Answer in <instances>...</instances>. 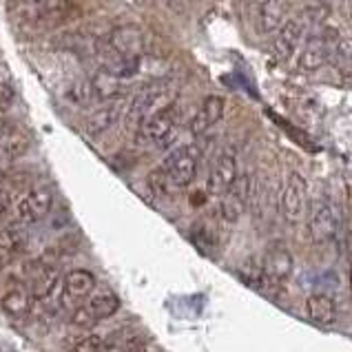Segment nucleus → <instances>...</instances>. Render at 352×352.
<instances>
[{"label": "nucleus", "mask_w": 352, "mask_h": 352, "mask_svg": "<svg viewBox=\"0 0 352 352\" xmlns=\"http://www.w3.org/2000/svg\"><path fill=\"white\" fill-rule=\"evenodd\" d=\"M9 18L27 29H56L82 16L74 0H7Z\"/></svg>", "instance_id": "obj_1"}, {"label": "nucleus", "mask_w": 352, "mask_h": 352, "mask_svg": "<svg viewBox=\"0 0 352 352\" xmlns=\"http://www.w3.org/2000/svg\"><path fill=\"white\" fill-rule=\"evenodd\" d=\"M175 102H177V87L170 80H155V82L142 87L135 94V98L131 100V104H126V113H124L126 129L135 133L151 116L160 113L162 109Z\"/></svg>", "instance_id": "obj_2"}, {"label": "nucleus", "mask_w": 352, "mask_h": 352, "mask_svg": "<svg viewBox=\"0 0 352 352\" xmlns=\"http://www.w3.org/2000/svg\"><path fill=\"white\" fill-rule=\"evenodd\" d=\"M199 162H202V146L184 144L175 151H170L157 170L162 173V177L166 179V184L170 188H184L188 184H193Z\"/></svg>", "instance_id": "obj_3"}, {"label": "nucleus", "mask_w": 352, "mask_h": 352, "mask_svg": "<svg viewBox=\"0 0 352 352\" xmlns=\"http://www.w3.org/2000/svg\"><path fill=\"white\" fill-rule=\"evenodd\" d=\"M179 104H170L162 109L160 113L151 116L146 122L135 131V138L142 144H157V146H166L168 142H173V138L177 135V126H179Z\"/></svg>", "instance_id": "obj_4"}, {"label": "nucleus", "mask_w": 352, "mask_h": 352, "mask_svg": "<svg viewBox=\"0 0 352 352\" xmlns=\"http://www.w3.org/2000/svg\"><path fill=\"white\" fill-rule=\"evenodd\" d=\"M259 268H261V275H264V290H273V288H281L290 279L295 261L288 246L281 244V241H275V244H270L264 250Z\"/></svg>", "instance_id": "obj_5"}, {"label": "nucleus", "mask_w": 352, "mask_h": 352, "mask_svg": "<svg viewBox=\"0 0 352 352\" xmlns=\"http://www.w3.org/2000/svg\"><path fill=\"white\" fill-rule=\"evenodd\" d=\"M279 213L288 224H301L308 217V184L301 173H290L279 195Z\"/></svg>", "instance_id": "obj_6"}, {"label": "nucleus", "mask_w": 352, "mask_h": 352, "mask_svg": "<svg viewBox=\"0 0 352 352\" xmlns=\"http://www.w3.org/2000/svg\"><path fill=\"white\" fill-rule=\"evenodd\" d=\"M308 233L317 246L330 244L339 233V213L337 206L328 197H319L308 210Z\"/></svg>", "instance_id": "obj_7"}, {"label": "nucleus", "mask_w": 352, "mask_h": 352, "mask_svg": "<svg viewBox=\"0 0 352 352\" xmlns=\"http://www.w3.org/2000/svg\"><path fill=\"white\" fill-rule=\"evenodd\" d=\"M339 43H341V38L337 29L333 27L321 29V32H317L315 36H310L306 40V47L301 49L299 67L306 69V72H317V69H321L335 56Z\"/></svg>", "instance_id": "obj_8"}, {"label": "nucleus", "mask_w": 352, "mask_h": 352, "mask_svg": "<svg viewBox=\"0 0 352 352\" xmlns=\"http://www.w3.org/2000/svg\"><path fill=\"white\" fill-rule=\"evenodd\" d=\"M52 208H54L52 190L45 186H34V188L25 190V193L16 199L14 219L18 224L32 226V224L43 222V219L52 213Z\"/></svg>", "instance_id": "obj_9"}, {"label": "nucleus", "mask_w": 352, "mask_h": 352, "mask_svg": "<svg viewBox=\"0 0 352 352\" xmlns=\"http://www.w3.org/2000/svg\"><path fill=\"white\" fill-rule=\"evenodd\" d=\"M107 56L118 58H144L146 54V34L138 25H120L111 29L104 40Z\"/></svg>", "instance_id": "obj_10"}, {"label": "nucleus", "mask_w": 352, "mask_h": 352, "mask_svg": "<svg viewBox=\"0 0 352 352\" xmlns=\"http://www.w3.org/2000/svg\"><path fill=\"white\" fill-rule=\"evenodd\" d=\"M120 310V299L111 290H100V293L91 295L87 299V304L74 310L72 324L76 328H94L102 319L113 317Z\"/></svg>", "instance_id": "obj_11"}, {"label": "nucleus", "mask_w": 352, "mask_h": 352, "mask_svg": "<svg viewBox=\"0 0 352 352\" xmlns=\"http://www.w3.org/2000/svg\"><path fill=\"white\" fill-rule=\"evenodd\" d=\"M255 197V179L253 175H237L226 193L219 197V215L226 222H237V219L246 213V208L250 206Z\"/></svg>", "instance_id": "obj_12"}, {"label": "nucleus", "mask_w": 352, "mask_h": 352, "mask_svg": "<svg viewBox=\"0 0 352 352\" xmlns=\"http://www.w3.org/2000/svg\"><path fill=\"white\" fill-rule=\"evenodd\" d=\"M124 113H126V100H124V96L111 98V100H102L96 111L89 116L87 124H85V131L91 138L104 135L113 126H118V122L124 118Z\"/></svg>", "instance_id": "obj_13"}, {"label": "nucleus", "mask_w": 352, "mask_h": 352, "mask_svg": "<svg viewBox=\"0 0 352 352\" xmlns=\"http://www.w3.org/2000/svg\"><path fill=\"white\" fill-rule=\"evenodd\" d=\"M237 157L233 151H224L215 157L213 166H210V173H208V193L210 195H217L222 197L226 190L233 186V182L237 179Z\"/></svg>", "instance_id": "obj_14"}, {"label": "nucleus", "mask_w": 352, "mask_h": 352, "mask_svg": "<svg viewBox=\"0 0 352 352\" xmlns=\"http://www.w3.org/2000/svg\"><path fill=\"white\" fill-rule=\"evenodd\" d=\"M32 281H27V288L29 293H32L34 301H47L52 299L60 284H63V277H60V270L54 268V266H47L43 261H36L32 264Z\"/></svg>", "instance_id": "obj_15"}, {"label": "nucleus", "mask_w": 352, "mask_h": 352, "mask_svg": "<svg viewBox=\"0 0 352 352\" xmlns=\"http://www.w3.org/2000/svg\"><path fill=\"white\" fill-rule=\"evenodd\" d=\"M224 109H226V102H224L222 96H208V98H204L202 104L197 107L195 116L190 118L188 131L193 135H204L206 131H210L219 122V120H222Z\"/></svg>", "instance_id": "obj_16"}, {"label": "nucleus", "mask_w": 352, "mask_h": 352, "mask_svg": "<svg viewBox=\"0 0 352 352\" xmlns=\"http://www.w3.org/2000/svg\"><path fill=\"white\" fill-rule=\"evenodd\" d=\"M290 12V0H261L257 7V32L259 34H275L286 23V16Z\"/></svg>", "instance_id": "obj_17"}, {"label": "nucleus", "mask_w": 352, "mask_h": 352, "mask_svg": "<svg viewBox=\"0 0 352 352\" xmlns=\"http://www.w3.org/2000/svg\"><path fill=\"white\" fill-rule=\"evenodd\" d=\"M0 308H3L5 315L12 319H27L32 315L34 297L29 293L27 284H14L12 288H7L5 295L0 297Z\"/></svg>", "instance_id": "obj_18"}, {"label": "nucleus", "mask_w": 352, "mask_h": 352, "mask_svg": "<svg viewBox=\"0 0 352 352\" xmlns=\"http://www.w3.org/2000/svg\"><path fill=\"white\" fill-rule=\"evenodd\" d=\"M306 315L319 328H328L337 321V301L328 293H315L306 299Z\"/></svg>", "instance_id": "obj_19"}, {"label": "nucleus", "mask_w": 352, "mask_h": 352, "mask_svg": "<svg viewBox=\"0 0 352 352\" xmlns=\"http://www.w3.org/2000/svg\"><path fill=\"white\" fill-rule=\"evenodd\" d=\"M96 288V277L94 273H89L85 268H76V270H69L63 279V290L67 293L69 299H85L94 293Z\"/></svg>", "instance_id": "obj_20"}, {"label": "nucleus", "mask_w": 352, "mask_h": 352, "mask_svg": "<svg viewBox=\"0 0 352 352\" xmlns=\"http://www.w3.org/2000/svg\"><path fill=\"white\" fill-rule=\"evenodd\" d=\"M301 32H304V29H301V25L297 23V20H286L284 27L277 32V38L273 43V52H275L277 60H288L297 52Z\"/></svg>", "instance_id": "obj_21"}, {"label": "nucleus", "mask_w": 352, "mask_h": 352, "mask_svg": "<svg viewBox=\"0 0 352 352\" xmlns=\"http://www.w3.org/2000/svg\"><path fill=\"white\" fill-rule=\"evenodd\" d=\"M65 100L72 107H89L94 100H98L94 82H91V80H85V78L76 80V82H72L65 89Z\"/></svg>", "instance_id": "obj_22"}, {"label": "nucleus", "mask_w": 352, "mask_h": 352, "mask_svg": "<svg viewBox=\"0 0 352 352\" xmlns=\"http://www.w3.org/2000/svg\"><path fill=\"white\" fill-rule=\"evenodd\" d=\"M190 239H193V244L202 250V253H213V250L217 248V239H215V233L210 228L197 224L193 226V230H190Z\"/></svg>", "instance_id": "obj_23"}, {"label": "nucleus", "mask_w": 352, "mask_h": 352, "mask_svg": "<svg viewBox=\"0 0 352 352\" xmlns=\"http://www.w3.org/2000/svg\"><path fill=\"white\" fill-rule=\"evenodd\" d=\"M16 102V85L12 80H0V113L12 109Z\"/></svg>", "instance_id": "obj_24"}, {"label": "nucleus", "mask_w": 352, "mask_h": 352, "mask_svg": "<svg viewBox=\"0 0 352 352\" xmlns=\"http://www.w3.org/2000/svg\"><path fill=\"white\" fill-rule=\"evenodd\" d=\"M104 346H107V341L102 337L91 335V337H87L82 341H78V344L72 350H69V352H102Z\"/></svg>", "instance_id": "obj_25"}, {"label": "nucleus", "mask_w": 352, "mask_h": 352, "mask_svg": "<svg viewBox=\"0 0 352 352\" xmlns=\"http://www.w3.org/2000/svg\"><path fill=\"white\" fill-rule=\"evenodd\" d=\"M102 352H144V344L135 337H131L122 344H107Z\"/></svg>", "instance_id": "obj_26"}, {"label": "nucleus", "mask_w": 352, "mask_h": 352, "mask_svg": "<svg viewBox=\"0 0 352 352\" xmlns=\"http://www.w3.org/2000/svg\"><path fill=\"white\" fill-rule=\"evenodd\" d=\"M14 255H16L14 246L0 244V273H3L5 268H9V264H12V261H14Z\"/></svg>", "instance_id": "obj_27"}, {"label": "nucleus", "mask_w": 352, "mask_h": 352, "mask_svg": "<svg viewBox=\"0 0 352 352\" xmlns=\"http://www.w3.org/2000/svg\"><path fill=\"white\" fill-rule=\"evenodd\" d=\"M16 131V124L12 122V120H5V118H0V142H3L5 138H9Z\"/></svg>", "instance_id": "obj_28"}, {"label": "nucleus", "mask_w": 352, "mask_h": 352, "mask_svg": "<svg viewBox=\"0 0 352 352\" xmlns=\"http://www.w3.org/2000/svg\"><path fill=\"white\" fill-rule=\"evenodd\" d=\"M7 208H9V193L0 188V217L7 213Z\"/></svg>", "instance_id": "obj_29"}, {"label": "nucleus", "mask_w": 352, "mask_h": 352, "mask_svg": "<svg viewBox=\"0 0 352 352\" xmlns=\"http://www.w3.org/2000/svg\"><path fill=\"white\" fill-rule=\"evenodd\" d=\"M124 3L133 5V7H142V5H146V0H124Z\"/></svg>", "instance_id": "obj_30"}, {"label": "nucleus", "mask_w": 352, "mask_h": 352, "mask_svg": "<svg viewBox=\"0 0 352 352\" xmlns=\"http://www.w3.org/2000/svg\"><path fill=\"white\" fill-rule=\"evenodd\" d=\"M350 293H352V259H350Z\"/></svg>", "instance_id": "obj_31"}]
</instances>
